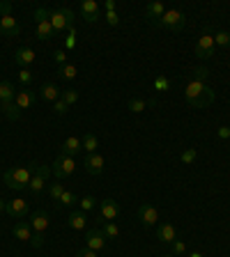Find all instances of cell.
Listing matches in <instances>:
<instances>
[{
    "mask_svg": "<svg viewBox=\"0 0 230 257\" xmlns=\"http://www.w3.org/2000/svg\"><path fill=\"white\" fill-rule=\"evenodd\" d=\"M184 99L193 108H207L214 103V90L207 83H200V80L191 78L187 83V87H184Z\"/></svg>",
    "mask_w": 230,
    "mask_h": 257,
    "instance_id": "obj_1",
    "label": "cell"
},
{
    "mask_svg": "<svg viewBox=\"0 0 230 257\" xmlns=\"http://www.w3.org/2000/svg\"><path fill=\"white\" fill-rule=\"evenodd\" d=\"M35 168H37L35 161L23 168H12V170L5 172V184L12 191H23V188H28V184H30L32 175H35Z\"/></svg>",
    "mask_w": 230,
    "mask_h": 257,
    "instance_id": "obj_2",
    "label": "cell"
},
{
    "mask_svg": "<svg viewBox=\"0 0 230 257\" xmlns=\"http://www.w3.org/2000/svg\"><path fill=\"white\" fill-rule=\"evenodd\" d=\"M14 96H16L14 85H12L10 80H3V83H0V112H3L7 119H12V122H16V119L21 117V110L16 108Z\"/></svg>",
    "mask_w": 230,
    "mask_h": 257,
    "instance_id": "obj_3",
    "label": "cell"
},
{
    "mask_svg": "<svg viewBox=\"0 0 230 257\" xmlns=\"http://www.w3.org/2000/svg\"><path fill=\"white\" fill-rule=\"evenodd\" d=\"M74 19H76V14L69 7H55V10H51V26H53L55 32L71 30L74 28Z\"/></svg>",
    "mask_w": 230,
    "mask_h": 257,
    "instance_id": "obj_4",
    "label": "cell"
},
{
    "mask_svg": "<svg viewBox=\"0 0 230 257\" xmlns=\"http://www.w3.org/2000/svg\"><path fill=\"white\" fill-rule=\"evenodd\" d=\"M35 21H37V37L39 39H51L55 35L53 26H51V10H46V7H37L35 10Z\"/></svg>",
    "mask_w": 230,
    "mask_h": 257,
    "instance_id": "obj_5",
    "label": "cell"
},
{
    "mask_svg": "<svg viewBox=\"0 0 230 257\" xmlns=\"http://www.w3.org/2000/svg\"><path fill=\"white\" fill-rule=\"evenodd\" d=\"M76 170V161L74 156H67V154H58V159L51 163V172L55 175V179L58 182H62V179H67V177H71V172Z\"/></svg>",
    "mask_w": 230,
    "mask_h": 257,
    "instance_id": "obj_6",
    "label": "cell"
},
{
    "mask_svg": "<svg viewBox=\"0 0 230 257\" xmlns=\"http://www.w3.org/2000/svg\"><path fill=\"white\" fill-rule=\"evenodd\" d=\"M193 53H196V58L198 60H212L214 58L216 44H214V37H212L207 30L198 37V42H196V46H193Z\"/></svg>",
    "mask_w": 230,
    "mask_h": 257,
    "instance_id": "obj_7",
    "label": "cell"
},
{
    "mask_svg": "<svg viewBox=\"0 0 230 257\" xmlns=\"http://www.w3.org/2000/svg\"><path fill=\"white\" fill-rule=\"evenodd\" d=\"M184 23H187V14H184L182 10H166V14L161 16V21L157 23V26L177 32V30H182L184 28Z\"/></svg>",
    "mask_w": 230,
    "mask_h": 257,
    "instance_id": "obj_8",
    "label": "cell"
},
{
    "mask_svg": "<svg viewBox=\"0 0 230 257\" xmlns=\"http://www.w3.org/2000/svg\"><path fill=\"white\" fill-rule=\"evenodd\" d=\"M48 175H51V166H44V163L39 166V163H37V168H35V175H32L30 184H28V191L35 193V195H39V193L44 191V186H46Z\"/></svg>",
    "mask_w": 230,
    "mask_h": 257,
    "instance_id": "obj_9",
    "label": "cell"
},
{
    "mask_svg": "<svg viewBox=\"0 0 230 257\" xmlns=\"http://www.w3.org/2000/svg\"><path fill=\"white\" fill-rule=\"evenodd\" d=\"M120 216V204L115 202L113 198H106L102 200V204H99V220L97 223H113V220Z\"/></svg>",
    "mask_w": 230,
    "mask_h": 257,
    "instance_id": "obj_10",
    "label": "cell"
},
{
    "mask_svg": "<svg viewBox=\"0 0 230 257\" xmlns=\"http://www.w3.org/2000/svg\"><path fill=\"white\" fill-rule=\"evenodd\" d=\"M86 248H90V250H95V252L106 248V236H104L102 227H95V230L86 232Z\"/></svg>",
    "mask_w": 230,
    "mask_h": 257,
    "instance_id": "obj_11",
    "label": "cell"
},
{
    "mask_svg": "<svg viewBox=\"0 0 230 257\" xmlns=\"http://www.w3.org/2000/svg\"><path fill=\"white\" fill-rule=\"evenodd\" d=\"M28 211H30V207H28V202H26V200H21V198L10 200V202H7V209H5L7 216H12V218H19V220L26 218Z\"/></svg>",
    "mask_w": 230,
    "mask_h": 257,
    "instance_id": "obj_12",
    "label": "cell"
},
{
    "mask_svg": "<svg viewBox=\"0 0 230 257\" xmlns=\"http://www.w3.org/2000/svg\"><path fill=\"white\" fill-rule=\"evenodd\" d=\"M35 101H37V94H35L32 90H28V87L19 90L16 92V96H14V103H16L19 110H28V108H32L35 106Z\"/></svg>",
    "mask_w": 230,
    "mask_h": 257,
    "instance_id": "obj_13",
    "label": "cell"
},
{
    "mask_svg": "<svg viewBox=\"0 0 230 257\" xmlns=\"http://www.w3.org/2000/svg\"><path fill=\"white\" fill-rule=\"evenodd\" d=\"M138 218L145 227H155L159 223V211H157L152 204H140L138 207Z\"/></svg>",
    "mask_w": 230,
    "mask_h": 257,
    "instance_id": "obj_14",
    "label": "cell"
},
{
    "mask_svg": "<svg viewBox=\"0 0 230 257\" xmlns=\"http://www.w3.org/2000/svg\"><path fill=\"white\" fill-rule=\"evenodd\" d=\"M83 166H86V172L92 177H99L104 172V156L102 154H88L86 161H83Z\"/></svg>",
    "mask_w": 230,
    "mask_h": 257,
    "instance_id": "obj_15",
    "label": "cell"
},
{
    "mask_svg": "<svg viewBox=\"0 0 230 257\" xmlns=\"http://www.w3.org/2000/svg\"><path fill=\"white\" fill-rule=\"evenodd\" d=\"M81 16L86 23H95L99 19V3L97 0H83L81 3Z\"/></svg>",
    "mask_w": 230,
    "mask_h": 257,
    "instance_id": "obj_16",
    "label": "cell"
},
{
    "mask_svg": "<svg viewBox=\"0 0 230 257\" xmlns=\"http://www.w3.org/2000/svg\"><path fill=\"white\" fill-rule=\"evenodd\" d=\"M0 32L5 35V37H19L21 35V28L16 23L14 16H0Z\"/></svg>",
    "mask_w": 230,
    "mask_h": 257,
    "instance_id": "obj_17",
    "label": "cell"
},
{
    "mask_svg": "<svg viewBox=\"0 0 230 257\" xmlns=\"http://www.w3.org/2000/svg\"><path fill=\"white\" fill-rule=\"evenodd\" d=\"M28 225L32 227V232L44 234V232L48 230V214L46 211H35V214L30 216V220H28Z\"/></svg>",
    "mask_w": 230,
    "mask_h": 257,
    "instance_id": "obj_18",
    "label": "cell"
},
{
    "mask_svg": "<svg viewBox=\"0 0 230 257\" xmlns=\"http://www.w3.org/2000/svg\"><path fill=\"white\" fill-rule=\"evenodd\" d=\"M14 62L21 67V69H28V64H32L35 62V51H32L30 46H23V48H19L14 53Z\"/></svg>",
    "mask_w": 230,
    "mask_h": 257,
    "instance_id": "obj_19",
    "label": "cell"
},
{
    "mask_svg": "<svg viewBox=\"0 0 230 257\" xmlns=\"http://www.w3.org/2000/svg\"><path fill=\"white\" fill-rule=\"evenodd\" d=\"M81 150H83V143H81L76 136H69V138H64V143L60 145V154H67V156H76Z\"/></svg>",
    "mask_w": 230,
    "mask_h": 257,
    "instance_id": "obj_20",
    "label": "cell"
},
{
    "mask_svg": "<svg viewBox=\"0 0 230 257\" xmlns=\"http://www.w3.org/2000/svg\"><path fill=\"white\" fill-rule=\"evenodd\" d=\"M157 239H159L161 243H173V241H177L175 227H173L171 223H161L159 227H157Z\"/></svg>",
    "mask_w": 230,
    "mask_h": 257,
    "instance_id": "obj_21",
    "label": "cell"
},
{
    "mask_svg": "<svg viewBox=\"0 0 230 257\" xmlns=\"http://www.w3.org/2000/svg\"><path fill=\"white\" fill-rule=\"evenodd\" d=\"M164 14H166L164 3H150V5L145 7V16H147V21H152V23H159Z\"/></svg>",
    "mask_w": 230,
    "mask_h": 257,
    "instance_id": "obj_22",
    "label": "cell"
},
{
    "mask_svg": "<svg viewBox=\"0 0 230 257\" xmlns=\"http://www.w3.org/2000/svg\"><path fill=\"white\" fill-rule=\"evenodd\" d=\"M39 94H42L44 101H58L60 99V87L55 85V83H44L42 90H39Z\"/></svg>",
    "mask_w": 230,
    "mask_h": 257,
    "instance_id": "obj_23",
    "label": "cell"
},
{
    "mask_svg": "<svg viewBox=\"0 0 230 257\" xmlns=\"http://www.w3.org/2000/svg\"><path fill=\"white\" fill-rule=\"evenodd\" d=\"M12 234H14L16 239H21V241H30L32 239V227L28 223H23V220H19V223L12 227Z\"/></svg>",
    "mask_w": 230,
    "mask_h": 257,
    "instance_id": "obj_24",
    "label": "cell"
},
{
    "mask_svg": "<svg viewBox=\"0 0 230 257\" xmlns=\"http://www.w3.org/2000/svg\"><path fill=\"white\" fill-rule=\"evenodd\" d=\"M67 225H69L71 230H86V225H88V218L83 211H71L69 218H67Z\"/></svg>",
    "mask_w": 230,
    "mask_h": 257,
    "instance_id": "obj_25",
    "label": "cell"
},
{
    "mask_svg": "<svg viewBox=\"0 0 230 257\" xmlns=\"http://www.w3.org/2000/svg\"><path fill=\"white\" fill-rule=\"evenodd\" d=\"M127 106H129V110H131V112H143L147 106H157V101H155V99H152V101H145V99L134 96V99H129V101H127Z\"/></svg>",
    "mask_w": 230,
    "mask_h": 257,
    "instance_id": "obj_26",
    "label": "cell"
},
{
    "mask_svg": "<svg viewBox=\"0 0 230 257\" xmlns=\"http://www.w3.org/2000/svg\"><path fill=\"white\" fill-rule=\"evenodd\" d=\"M81 143H83V152H88V154H95L97 147H99V140L95 134H86L81 138Z\"/></svg>",
    "mask_w": 230,
    "mask_h": 257,
    "instance_id": "obj_27",
    "label": "cell"
},
{
    "mask_svg": "<svg viewBox=\"0 0 230 257\" xmlns=\"http://www.w3.org/2000/svg\"><path fill=\"white\" fill-rule=\"evenodd\" d=\"M60 76H62L64 80H74L76 76H79V67H76V64H71V62L62 64V67H60Z\"/></svg>",
    "mask_w": 230,
    "mask_h": 257,
    "instance_id": "obj_28",
    "label": "cell"
},
{
    "mask_svg": "<svg viewBox=\"0 0 230 257\" xmlns=\"http://www.w3.org/2000/svg\"><path fill=\"white\" fill-rule=\"evenodd\" d=\"M99 227H102V232H104V236H106V239H118V236H120V227L115 223H102Z\"/></svg>",
    "mask_w": 230,
    "mask_h": 257,
    "instance_id": "obj_29",
    "label": "cell"
},
{
    "mask_svg": "<svg viewBox=\"0 0 230 257\" xmlns=\"http://www.w3.org/2000/svg\"><path fill=\"white\" fill-rule=\"evenodd\" d=\"M60 99H62L67 106H71V103L79 101V90H74V87H67V90L60 92Z\"/></svg>",
    "mask_w": 230,
    "mask_h": 257,
    "instance_id": "obj_30",
    "label": "cell"
},
{
    "mask_svg": "<svg viewBox=\"0 0 230 257\" xmlns=\"http://www.w3.org/2000/svg\"><path fill=\"white\" fill-rule=\"evenodd\" d=\"M152 85H155L157 92H168V90H171V80H168L164 74H157V76H155V83H152Z\"/></svg>",
    "mask_w": 230,
    "mask_h": 257,
    "instance_id": "obj_31",
    "label": "cell"
},
{
    "mask_svg": "<svg viewBox=\"0 0 230 257\" xmlns=\"http://www.w3.org/2000/svg\"><path fill=\"white\" fill-rule=\"evenodd\" d=\"M212 37H214V44H216V46H221V48L230 46V32L216 30V35H212Z\"/></svg>",
    "mask_w": 230,
    "mask_h": 257,
    "instance_id": "obj_32",
    "label": "cell"
},
{
    "mask_svg": "<svg viewBox=\"0 0 230 257\" xmlns=\"http://www.w3.org/2000/svg\"><path fill=\"white\" fill-rule=\"evenodd\" d=\"M196 156H198V150H196V147H189V150H184L182 154H180V161L187 163V166H191L193 161H196Z\"/></svg>",
    "mask_w": 230,
    "mask_h": 257,
    "instance_id": "obj_33",
    "label": "cell"
},
{
    "mask_svg": "<svg viewBox=\"0 0 230 257\" xmlns=\"http://www.w3.org/2000/svg\"><path fill=\"white\" fill-rule=\"evenodd\" d=\"M62 193H64V186L62 184H51L48 186V195H51V200H55V202H60V198H62Z\"/></svg>",
    "mask_w": 230,
    "mask_h": 257,
    "instance_id": "obj_34",
    "label": "cell"
},
{
    "mask_svg": "<svg viewBox=\"0 0 230 257\" xmlns=\"http://www.w3.org/2000/svg\"><path fill=\"white\" fill-rule=\"evenodd\" d=\"M95 204H97V200L92 198V195H86V198L79 200V207H81V211H83V214H86V211H92V209H95Z\"/></svg>",
    "mask_w": 230,
    "mask_h": 257,
    "instance_id": "obj_35",
    "label": "cell"
},
{
    "mask_svg": "<svg viewBox=\"0 0 230 257\" xmlns=\"http://www.w3.org/2000/svg\"><path fill=\"white\" fill-rule=\"evenodd\" d=\"M79 202V198H76L71 191H64L62 193V198H60V202L58 204H62V207H74V204Z\"/></svg>",
    "mask_w": 230,
    "mask_h": 257,
    "instance_id": "obj_36",
    "label": "cell"
},
{
    "mask_svg": "<svg viewBox=\"0 0 230 257\" xmlns=\"http://www.w3.org/2000/svg\"><path fill=\"white\" fill-rule=\"evenodd\" d=\"M207 78H209V71H207V67H196L193 69V80H200V83H207Z\"/></svg>",
    "mask_w": 230,
    "mask_h": 257,
    "instance_id": "obj_37",
    "label": "cell"
},
{
    "mask_svg": "<svg viewBox=\"0 0 230 257\" xmlns=\"http://www.w3.org/2000/svg\"><path fill=\"white\" fill-rule=\"evenodd\" d=\"M19 83H21V85H30V83H32V71L30 69H21V71H19Z\"/></svg>",
    "mask_w": 230,
    "mask_h": 257,
    "instance_id": "obj_38",
    "label": "cell"
},
{
    "mask_svg": "<svg viewBox=\"0 0 230 257\" xmlns=\"http://www.w3.org/2000/svg\"><path fill=\"white\" fill-rule=\"evenodd\" d=\"M53 112L55 115H67V112H69V106H67L62 99H58V101L53 103Z\"/></svg>",
    "mask_w": 230,
    "mask_h": 257,
    "instance_id": "obj_39",
    "label": "cell"
},
{
    "mask_svg": "<svg viewBox=\"0 0 230 257\" xmlns=\"http://www.w3.org/2000/svg\"><path fill=\"white\" fill-rule=\"evenodd\" d=\"M171 246H173V255H175V257H180V255H184V252H187V246H184L182 241H173Z\"/></svg>",
    "mask_w": 230,
    "mask_h": 257,
    "instance_id": "obj_40",
    "label": "cell"
},
{
    "mask_svg": "<svg viewBox=\"0 0 230 257\" xmlns=\"http://www.w3.org/2000/svg\"><path fill=\"white\" fill-rule=\"evenodd\" d=\"M104 19H106V23H108V26H118V23H120V16H118V12H106V16H104Z\"/></svg>",
    "mask_w": 230,
    "mask_h": 257,
    "instance_id": "obj_41",
    "label": "cell"
},
{
    "mask_svg": "<svg viewBox=\"0 0 230 257\" xmlns=\"http://www.w3.org/2000/svg\"><path fill=\"white\" fill-rule=\"evenodd\" d=\"M30 243H32L35 248H42V246H44V234H39V232H32Z\"/></svg>",
    "mask_w": 230,
    "mask_h": 257,
    "instance_id": "obj_42",
    "label": "cell"
},
{
    "mask_svg": "<svg viewBox=\"0 0 230 257\" xmlns=\"http://www.w3.org/2000/svg\"><path fill=\"white\" fill-rule=\"evenodd\" d=\"M53 60L60 64V67H62V64H67V51H60V48H58V51H55V55H53Z\"/></svg>",
    "mask_w": 230,
    "mask_h": 257,
    "instance_id": "obj_43",
    "label": "cell"
},
{
    "mask_svg": "<svg viewBox=\"0 0 230 257\" xmlns=\"http://www.w3.org/2000/svg\"><path fill=\"white\" fill-rule=\"evenodd\" d=\"M76 35H74V28H71V30H69V37H67V39H64V46H67V48H74L76 46Z\"/></svg>",
    "mask_w": 230,
    "mask_h": 257,
    "instance_id": "obj_44",
    "label": "cell"
},
{
    "mask_svg": "<svg viewBox=\"0 0 230 257\" xmlns=\"http://www.w3.org/2000/svg\"><path fill=\"white\" fill-rule=\"evenodd\" d=\"M76 257H97V252L90 250V248H81V250L76 252Z\"/></svg>",
    "mask_w": 230,
    "mask_h": 257,
    "instance_id": "obj_45",
    "label": "cell"
},
{
    "mask_svg": "<svg viewBox=\"0 0 230 257\" xmlns=\"http://www.w3.org/2000/svg\"><path fill=\"white\" fill-rule=\"evenodd\" d=\"M216 136H219L221 140H228L230 138V126H221L219 131H216Z\"/></svg>",
    "mask_w": 230,
    "mask_h": 257,
    "instance_id": "obj_46",
    "label": "cell"
},
{
    "mask_svg": "<svg viewBox=\"0 0 230 257\" xmlns=\"http://www.w3.org/2000/svg\"><path fill=\"white\" fill-rule=\"evenodd\" d=\"M10 12H12V3H7V0H5V3H0V14L10 16Z\"/></svg>",
    "mask_w": 230,
    "mask_h": 257,
    "instance_id": "obj_47",
    "label": "cell"
},
{
    "mask_svg": "<svg viewBox=\"0 0 230 257\" xmlns=\"http://www.w3.org/2000/svg\"><path fill=\"white\" fill-rule=\"evenodd\" d=\"M104 10H106V12H115V0H106V3H104Z\"/></svg>",
    "mask_w": 230,
    "mask_h": 257,
    "instance_id": "obj_48",
    "label": "cell"
},
{
    "mask_svg": "<svg viewBox=\"0 0 230 257\" xmlns=\"http://www.w3.org/2000/svg\"><path fill=\"white\" fill-rule=\"evenodd\" d=\"M7 209V204H5V200H0V211H5Z\"/></svg>",
    "mask_w": 230,
    "mask_h": 257,
    "instance_id": "obj_49",
    "label": "cell"
},
{
    "mask_svg": "<svg viewBox=\"0 0 230 257\" xmlns=\"http://www.w3.org/2000/svg\"><path fill=\"white\" fill-rule=\"evenodd\" d=\"M189 257H203V255H200V252H191V255H189Z\"/></svg>",
    "mask_w": 230,
    "mask_h": 257,
    "instance_id": "obj_50",
    "label": "cell"
},
{
    "mask_svg": "<svg viewBox=\"0 0 230 257\" xmlns=\"http://www.w3.org/2000/svg\"><path fill=\"white\" fill-rule=\"evenodd\" d=\"M164 257H175V255H164Z\"/></svg>",
    "mask_w": 230,
    "mask_h": 257,
    "instance_id": "obj_51",
    "label": "cell"
}]
</instances>
